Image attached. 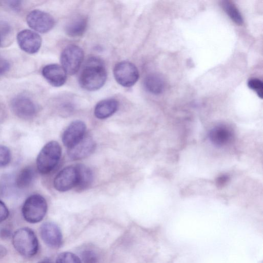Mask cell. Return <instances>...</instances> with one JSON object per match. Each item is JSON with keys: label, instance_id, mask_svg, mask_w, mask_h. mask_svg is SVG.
I'll list each match as a JSON object with an SVG mask.
<instances>
[{"label": "cell", "instance_id": "f1b7e54d", "mask_svg": "<svg viewBox=\"0 0 263 263\" xmlns=\"http://www.w3.org/2000/svg\"><path fill=\"white\" fill-rule=\"evenodd\" d=\"M229 177L226 175H222L219 177L216 180V184L217 186H223L228 181Z\"/></svg>", "mask_w": 263, "mask_h": 263}, {"label": "cell", "instance_id": "1f68e13d", "mask_svg": "<svg viewBox=\"0 0 263 263\" xmlns=\"http://www.w3.org/2000/svg\"><path fill=\"white\" fill-rule=\"evenodd\" d=\"M0 44H1V37H0Z\"/></svg>", "mask_w": 263, "mask_h": 263}, {"label": "cell", "instance_id": "d4e9b609", "mask_svg": "<svg viewBox=\"0 0 263 263\" xmlns=\"http://www.w3.org/2000/svg\"><path fill=\"white\" fill-rule=\"evenodd\" d=\"M84 263H97L98 257L95 252L91 250H86L82 255Z\"/></svg>", "mask_w": 263, "mask_h": 263}, {"label": "cell", "instance_id": "7c38bea8", "mask_svg": "<svg viewBox=\"0 0 263 263\" xmlns=\"http://www.w3.org/2000/svg\"><path fill=\"white\" fill-rule=\"evenodd\" d=\"M86 126L81 121L71 123L64 132L62 136L63 144L70 148L78 143L85 136Z\"/></svg>", "mask_w": 263, "mask_h": 263}, {"label": "cell", "instance_id": "4fadbf2b", "mask_svg": "<svg viewBox=\"0 0 263 263\" xmlns=\"http://www.w3.org/2000/svg\"><path fill=\"white\" fill-rule=\"evenodd\" d=\"M95 142L89 136H84L78 143L68 148V155L73 160H79L87 157L95 150Z\"/></svg>", "mask_w": 263, "mask_h": 263}, {"label": "cell", "instance_id": "7402d4cb", "mask_svg": "<svg viewBox=\"0 0 263 263\" xmlns=\"http://www.w3.org/2000/svg\"><path fill=\"white\" fill-rule=\"evenodd\" d=\"M55 263H82L80 258L73 253L65 252L57 257Z\"/></svg>", "mask_w": 263, "mask_h": 263}, {"label": "cell", "instance_id": "484cf974", "mask_svg": "<svg viewBox=\"0 0 263 263\" xmlns=\"http://www.w3.org/2000/svg\"><path fill=\"white\" fill-rule=\"evenodd\" d=\"M9 212L6 204L0 200V223L5 221L9 216Z\"/></svg>", "mask_w": 263, "mask_h": 263}, {"label": "cell", "instance_id": "7a4b0ae2", "mask_svg": "<svg viewBox=\"0 0 263 263\" xmlns=\"http://www.w3.org/2000/svg\"><path fill=\"white\" fill-rule=\"evenodd\" d=\"M12 241L15 250L24 257H31L38 251V239L34 231L29 228L17 230L12 235Z\"/></svg>", "mask_w": 263, "mask_h": 263}, {"label": "cell", "instance_id": "4dcf8cb0", "mask_svg": "<svg viewBox=\"0 0 263 263\" xmlns=\"http://www.w3.org/2000/svg\"><path fill=\"white\" fill-rule=\"evenodd\" d=\"M37 263H50V262L47 260H44L40 261L38 262Z\"/></svg>", "mask_w": 263, "mask_h": 263}, {"label": "cell", "instance_id": "e0dca14e", "mask_svg": "<svg viewBox=\"0 0 263 263\" xmlns=\"http://www.w3.org/2000/svg\"><path fill=\"white\" fill-rule=\"evenodd\" d=\"M87 25V20L85 16H76L66 25L65 31L70 36H80L85 32Z\"/></svg>", "mask_w": 263, "mask_h": 263}, {"label": "cell", "instance_id": "44dd1931", "mask_svg": "<svg viewBox=\"0 0 263 263\" xmlns=\"http://www.w3.org/2000/svg\"><path fill=\"white\" fill-rule=\"evenodd\" d=\"M221 5L231 20L236 24L241 25L243 23L242 16L233 2L229 1H223L221 2Z\"/></svg>", "mask_w": 263, "mask_h": 263}, {"label": "cell", "instance_id": "3957f363", "mask_svg": "<svg viewBox=\"0 0 263 263\" xmlns=\"http://www.w3.org/2000/svg\"><path fill=\"white\" fill-rule=\"evenodd\" d=\"M61 152V147L57 142L51 141L46 143L36 158V164L39 172L42 174L51 172L58 164Z\"/></svg>", "mask_w": 263, "mask_h": 263}, {"label": "cell", "instance_id": "83f0119b", "mask_svg": "<svg viewBox=\"0 0 263 263\" xmlns=\"http://www.w3.org/2000/svg\"><path fill=\"white\" fill-rule=\"evenodd\" d=\"M12 235V232L10 229L7 228H2L0 229V239H7L10 238Z\"/></svg>", "mask_w": 263, "mask_h": 263}, {"label": "cell", "instance_id": "ffe728a7", "mask_svg": "<svg viewBox=\"0 0 263 263\" xmlns=\"http://www.w3.org/2000/svg\"><path fill=\"white\" fill-rule=\"evenodd\" d=\"M144 84L147 91L155 95L162 93L164 87L163 79L157 74L148 75L144 80Z\"/></svg>", "mask_w": 263, "mask_h": 263}, {"label": "cell", "instance_id": "603a6c76", "mask_svg": "<svg viewBox=\"0 0 263 263\" xmlns=\"http://www.w3.org/2000/svg\"><path fill=\"white\" fill-rule=\"evenodd\" d=\"M248 86L249 88L255 91L260 99H262L263 84L260 80L257 78H251L248 81Z\"/></svg>", "mask_w": 263, "mask_h": 263}, {"label": "cell", "instance_id": "ba28073f", "mask_svg": "<svg viewBox=\"0 0 263 263\" xmlns=\"http://www.w3.org/2000/svg\"><path fill=\"white\" fill-rule=\"evenodd\" d=\"M76 166H67L62 170L53 181L54 188L60 192H65L76 187L78 182Z\"/></svg>", "mask_w": 263, "mask_h": 263}, {"label": "cell", "instance_id": "9a60e30c", "mask_svg": "<svg viewBox=\"0 0 263 263\" xmlns=\"http://www.w3.org/2000/svg\"><path fill=\"white\" fill-rule=\"evenodd\" d=\"M209 137L214 145L222 146L231 141L232 133L228 127L224 125H219L210 130Z\"/></svg>", "mask_w": 263, "mask_h": 263}, {"label": "cell", "instance_id": "4316f807", "mask_svg": "<svg viewBox=\"0 0 263 263\" xmlns=\"http://www.w3.org/2000/svg\"><path fill=\"white\" fill-rule=\"evenodd\" d=\"M9 62L0 55V75L5 73L10 68Z\"/></svg>", "mask_w": 263, "mask_h": 263}, {"label": "cell", "instance_id": "2e32d148", "mask_svg": "<svg viewBox=\"0 0 263 263\" xmlns=\"http://www.w3.org/2000/svg\"><path fill=\"white\" fill-rule=\"evenodd\" d=\"M118 102L114 99H107L99 102L94 110L95 116L100 119L107 118L112 115L117 110Z\"/></svg>", "mask_w": 263, "mask_h": 263}, {"label": "cell", "instance_id": "277c9868", "mask_svg": "<svg viewBox=\"0 0 263 263\" xmlns=\"http://www.w3.org/2000/svg\"><path fill=\"white\" fill-rule=\"evenodd\" d=\"M47 211V202L39 194H33L28 197L25 201L22 209L24 219L31 223L41 221L45 217Z\"/></svg>", "mask_w": 263, "mask_h": 263}, {"label": "cell", "instance_id": "5bb4252c", "mask_svg": "<svg viewBox=\"0 0 263 263\" xmlns=\"http://www.w3.org/2000/svg\"><path fill=\"white\" fill-rule=\"evenodd\" d=\"M42 73L47 81L54 87L62 86L67 79V73L65 70L55 64L46 65L42 69Z\"/></svg>", "mask_w": 263, "mask_h": 263}, {"label": "cell", "instance_id": "8fae6325", "mask_svg": "<svg viewBox=\"0 0 263 263\" xmlns=\"http://www.w3.org/2000/svg\"><path fill=\"white\" fill-rule=\"evenodd\" d=\"M40 235L43 241L48 246L58 248L63 241L62 234L60 228L52 222H46L40 228Z\"/></svg>", "mask_w": 263, "mask_h": 263}, {"label": "cell", "instance_id": "f546056e", "mask_svg": "<svg viewBox=\"0 0 263 263\" xmlns=\"http://www.w3.org/2000/svg\"><path fill=\"white\" fill-rule=\"evenodd\" d=\"M7 253L6 248L2 245H0V259L5 257Z\"/></svg>", "mask_w": 263, "mask_h": 263}, {"label": "cell", "instance_id": "6da1fadb", "mask_svg": "<svg viewBox=\"0 0 263 263\" xmlns=\"http://www.w3.org/2000/svg\"><path fill=\"white\" fill-rule=\"evenodd\" d=\"M106 78V70L103 61L97 57H91L83 66L79 76V82L83 89L93 91L102 87Z\"/></svg>", "mask_w": 263, "mask_h": 263}, {"label": "cell", "instance_id": "cb8c5ba5", "mask_svg": "<svg viewBox=\"0 0 263 263\" xmlns=\"http://www.w3.org/2000/svg\"><path fill=\"white\" fill-rule=\"evenodd\" d=\"M11 159L10 149L6 146L0 145V167L7 165Z\"/></svg>", "mask_w": 263, "mask_h": 263}, {"label": "cell", "instance_id": "30bf717a", "mask_svg": "<svg viewBox=\"0 0 263 263\" xmlns=\"http://www.w3.org/2000/svg\"><path fill=\"white\" fill-rule=\"evenodd\" d=\"M11 107L13 113L23 119L32 118L36 114V107L33 101L24 96H18L11 101Z\"/></svg>", "mask_w": 263, "mask_h": 263}, {"label": "cell", "instance_id": "52a82bcc", "mask_svg": "<svg viewBox=\"0 0 263 263\" xmlns=\"http://www.w3.org/2000/svg\"><path fill=\"white\" fill-rule=\"evenodd\" d=\"M26 21L30 28L42 33L48 32L54 25V20L52 16L40 10L31 11L27 15Z\"/></svg>", "mask_w": 263, "mask_h": 263}, {"label": "cell", "instance_id": "ac0fdd59", "mask_svg": "<svg viewBox=\"0 0 263 263\" xmlns=\"http://www.w3.org/2000/svg\"><path fill=\"white\" fill-rule=\"evenodd\" d=\"M76 166L78 171V182L76 187L79 191H82L89 187L92 183L93 175L91 170L83 164Z\"/></svg>", "mask_w": 263, "mask_h": 263}, {"label": "cell", "instance_id": "5b68a950", "mask_svg": "<svg viewBox=\"0 0 263 263\" xmlns=\"http://www.w3.org/2000/svg\"><path fill=\"white\" fill-rule=\"evenodd\" d=\"M84 52L78 46L71 44L67 46L62 52L61 63L66 72L74 74L79 70L83 61Z\"/></svg>", "mask_w": 263, "mask_h": 263}, {"label": "cell", "instance_id": "d6986e66", "mask_svg": "<svg viewBox=\"0 0 263 263\" xmlns=\"http://www.w3.org/2000/svg\"><path fill=\"white\" fill-rule=\"evenodd\" d=\"M35 175V171L32 167L27 166L23 168L15 178V186L20 189L28 187L32 183Z\"/></svg>", "mask_w": 263, "mask_h": 263}, {"label": "cell", "instance_id": "9c48e42d", "mask_svg": "<svg viewBox=\"0 0 263 263\" xmlns=\"http://www.w3.org/2000/svg\"><path fill=\"white\" fill-rule=\"evenodd\" d=\"M16 39L20 48L29 54L37 52L42 44L41 36L28 29L21 31L17 34Z\"/></svg>", "mask_w": 263, "mask_h": 263}, {"label": "cell", "instance_id": "8992f818", "mask_svg": "<svg viewBox=\"0 0 263 263\" xmlns=\"http://www.w3.org/2000/svg\"><path fill=\"white\" fill-rule=\"evenodd\" d=\"M114 75L116 81L126 87L134 85L139 78L137 68L134 64L127 61L118 63L114 68Z\"/></svg>", "mask_w": 263, "mask_h": 263}]
</instances>
